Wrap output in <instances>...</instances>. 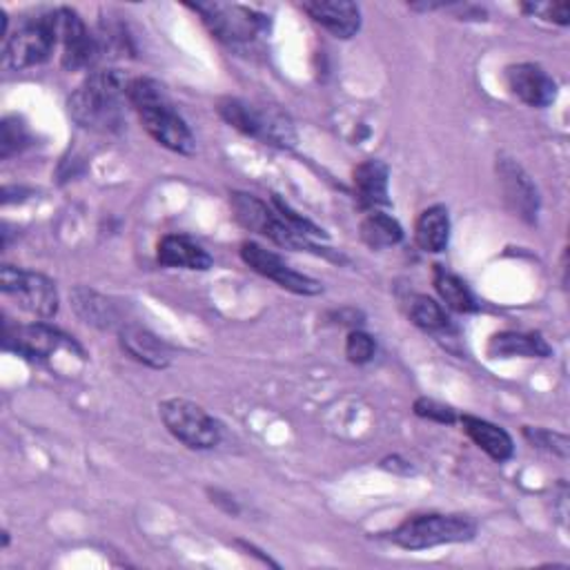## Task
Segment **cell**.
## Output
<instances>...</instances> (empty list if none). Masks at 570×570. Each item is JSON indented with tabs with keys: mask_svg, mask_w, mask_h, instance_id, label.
<instances>
[{
	"mask_svg": "<svg viewBox=\"0 0 570 570\" xmlns=\"http://www.w3.org/2000/svg\"><path fill=\"white\" fill-rule=\"evenodd\" d=\"M128 103L139 112L143 128L150 136L170 152L192 156L196 141L185 119L174 110L163 85L152 79H132L128 90Z\"/></svg>",
	"mask_w": 570,
	"mask_h": 570,
	"instance_id": "cell-1",
	"label": "cell"
},
{
	"mask_svg": "<svg viewBox=\"0 0 570 570\" xmlns=\"http://www.w3.org/2000/svg\"><path fill=\"white\" fill-rule=\"evenodd\" d=\"M130 79L119 70L94 72L68 101L70 116L88 130L114 132L123 121Z\"/></svg>",
	"mask_w": 570,
	"mask_h": 570,
	"instance_id": "cell-2",
	"label": "cell"
},
{
	"mask_svg": "<svg viewBox=\"0 0 570 570\" xmlns=\"http://www.w3.org/2000/svg\"><path fill=\"white\" fill-rule=\"evenodd\" d=\"M221 119L238 130L245 136L258 139L265 145H276V147H293L297 141L293 121L288 114H283L276 108L269 105H252L241 99H221L216 105Z\"/></svg>",
	"mask_w": 570,
	"mask_h": 570,
	"instance_id": "cell-3",
	"label": "cell"
},
{
	"mask_svg": "<svg viewBox=\"0 0 570 570\" xmlns=\"http://www.w3.org/2000/svg\"><path fill=\"white\" fill-rule=\"evenodd\" d=\"M477 535V523L466 515H415L393 530L390 539L406 550H426L444 543L470 541Z\"/></svg>",
	"mask_w": 570,
	"mask_h": 570,
	"instance_id": "cell-4",
	"label": "cell"
},
{
	"mask_svg": "<svg viewBox=\"0 0 570 570\" xmlns=\"http://www.w3.org/2000/svg\"><path fill=\"white\" fill-rule=\"evenodd\" d=\"M159 415L167 432L192 450H210L221 441L218 421L199 404L187 399H165Z\"/></svg>",
	"mask_w": 570,
	"mask_h": 570,
	"instance_id": "cell-5",
	"label": "cell"
},
{
	"mask_svg": "<svg viewBox=\"0 0 570 570\" xmlns=\"http://www.w3.org/2000/svg\"><path fill=\"white\" fill-rule=\"evenodd\" d=\"M0 291L6 297H12L21 311L39 319H52L59 313L57 285L41 272L3 265V269H0Z\"/></svg>",
	"mask_w": 570,
	"mask_h": 570,
	"instance_id": "cell-6",
	"label": "cell"
},
{
	"mask_svg": "<svg viewBox=\"0 0 570 570\" xmlns=\"http://www.w3.org/2000/svg\"><path fill=\"white\" fill-rule=\"evenodd\" d=\"M205 28L223 43L238 45L250 43L267 30V19L250 8L227 6V3H199L190 6Z\"/></svg>",
	"mask_w": 570,
	"mask_h": 570,
	"instance_id": "cell-7",
	"label": "cell"
},
{
	"mask_svg": "<svg viewBox=\"0 0 570 570\" xmlns=\"http://www.w3.org/2000/svg\"><path fill=\"white\" fill-rule=\"evenodd\" d=\"M241 258L256 274L274 281L278 288H283V291L295 293V295H304V297H317V295L324 293V285L317 278L293 269L276 252H272V250H267V247H263L254 241L241 243Z\"/></svg>",
	"mask_w": 570,
	"mask_h": 570,
	"instance_id": "cell-8",
	"label": "cell"
},
{
	"mask_svg": "<svg viewBox=\"0 0 570 570\" xmlns=\"http://www.w3.org/2000/svg\"><path fill=\"white\" fill-rule=\"evenodd\" d=\"M57 45H59V37L50 12L41 19L26 23L14 37H10L6 48V59L12 70H28L45 63L54 54Z\"/></svg>",
	"mask_w": 570,
	"mask_h": 570,
	"instance_id": "cell-9",
	"label": "cell"
},
{
	"mask_svg": "<svg viewBox=\"0 0 570 570\" xmlns=\"http://www.w3.org/2000/svg\"><path fill=\"white\" fill-rule=\"evenodd\" d=\"M59 43L63 45V68L68 72H79L90 68L99 59V41L90 37L83 19L68 8L52 12Z\"/></svg>",
	"mask_w": 570,
	"mask_h": 570,
	"instance_id": "cell-10",
	"label": "cell"
},
{
	"mask_svg": "<svg viewBox=\"0 0 570 570\" xmlns=\"http://www.w3.org/2000/svg\"><path fill=\"white\" fill-rule=\"evenodd\" d=\"M3 346H6V350H12L28 359H50L61 348L79 350V346L70 337H65L63 333H59L57 328H52L48 324L12 326L8 322Z\"/></svg>",
	"mask_w": 570,
	"mask_h": 570,
	"instance_id": "cell-11",
	"label": "cell"
},
{
	"mask_svg": "<svg viewBox=\"0 0 570 570\" xmlns=\"http://www.w3.org/2000/svg\"><path fill=\"white\" fill-rule=\"evenodd\" d=\"M497 176L508 207L526 223H535L539 214V192L526 170L510 156H497Z\"/></svg>",
	"mask_w": 570,
	"mask_h": 570,
	"instance_id": "cell-12",
	"label": "cell"
},
{
	"mask_svg": "<svg viewBox=\"0 0 570 570\" xmlns=\"http://www.w3.org/2000/svg\"><path fill=\"white\" fill-rule=\"evenodd\" d=\"M508 90L530 108H548L557 99L554 79L535 63H519L506 70Z\"/></svg>",
	"mask_w": 570,
	"mask_h": 570,
	"instance_id": "cell-13",
	"label": "cell"
},
{
	"mask_svg": "<svg viewBox=\"0 0 570 570\" xmlns=\"http://www.w3.org/2000/svg\"><path fill=\"white\" fill-rule=\"evenodd\" d=\"M304 12L335 39L348 41L362 30V10L350 0H311Z\"/></svg>",
	"mask_w": 570,
	"mask_h": 570,
	"instance_id": "cell-14",
	"label": "cell"
},
{
	"mask_svg": "<svg viewBox=\"0 0 570 570\" xmlns=\"http://www.w3.org/2000/svg\"><path fill=\"white\" fill-rule=\"evenodd\" d=\"M119 344L125 355H130L134 362L163 370L172 364V353L165 342H161L154 333H150L143 326L136 324H123L119 330Z\"/></svg>",
	"mask_w": 570,
	"mask_h": 570,
	"instance_id": "cell-15",
	"label": "cell"
},
{
	"mask_svg": "<svg viewBox=\"0 0 570 570\" xmlns=\"http://www.w3.org/2000/svg\"><path fill=\"white\" fill-rule=\"evenodd\" d=\"M353 181H355V192L362 207L377 210V207L390 205V192H388L390 170L384 161L379 159L364 161L362 165H357Z\"/></svg>",
	"mask_w": 570,
	"mask_h": 570,
	"instance_id": "cell-16",
	"label": "cell"
},
{
	"mask_svg": "<svg viewBox=\"0 0 570 570\" xmlns=\"http://www.w3.org/2000/svg\"><path fill=\"white\" fill-rule=\"evenodd\" d=\"M230 207H232V214H234L238 225H243L245 230L256 232L261 236H267L269 241L281 225V216L254 194L232 192L230 194Z\"/></svg>",
	"mask_w": 570,
	"mask_h": 570,
	"instance_id": "cell-17",
	"label": "cell"
},
{
	"mask_svg": "<svg viewBox=\"0 0 570 570\" xmlns=\"http://www.w3.org/2000/svg\"><path fill=\"white\" fill-rule=\"evenodd\" d=\"M159 261L167 267H181V269H196L205 272L214 265V258L207 250H203L199 243H194L187 236L181 234H167L159 241Z\"/></svg>",
	"mask_w": 570,
	"mask_h": 570,
	"instance_id": "cell-18",
	"label": "cell"
},
{
	"mask_svg": "<svg viewBox=\"0 0 570 570\" xmlns=\"http://www.w3.org/2000/svg\"><path fill=\"white\" fill-rule=\"evenodd\" d=\"M461 426L466 430V435L495 461H508L515 455V444L512 437L501 428L495 426L486 419L472 417V415H464L461 417Z\"/></svg>",
	"mask_w": 570,
	"mask_h": 570,
	"instance_id": "cell-19",
	"label": "cell"
},
{
	"mask_svg": "<svg viewBox=\"0 0 570 570\" xmlns=\"http://www.w3.org/2000/svg\"><path fill=\"white\" fill-rule=\"evenodd\" d=\"M552 350L546 339L537 333H499L488 344V355L495 359L508 357H526V359H543Z\"/></svg>",
	"mask_w": 570,
	"mask_h": 570,
	"instance_id": "cell-20",
	"label": "cell"
},
{
	"mask_svg": "<svg viewBox=\"0 0 570 570\" xmlns=\"http://www.w3.org/2000/svg\"><path fill=\"white\" fill-rule=\"evenodd\" d=\"M415 238L424 252H430V254L444 252L450 241L448 210L444 205H432L424 210L415 225Z\"/></svg>",
	"mask_w": 570,
	"mask_h": 570,
	"instance_id": "cell-21",
	"label": "cell"
},
{
	"mask_svg": "<svg viewBox=\"0 0 570 570\" xmlns=\"http://www.w3.org/2000/svg\"><path fill=\"white\" fill-rule=\"evenodd\" d=\"M435 291L439 293L441 302L455 311V313H477L479 311V304L477 299L472 297L468 285L452 272H448L446 267L441 265H435Z\"/></svg>",
	"mask_w": 570,
	"mask_h": 570,
	"instance_id": "cell-22",
	"label": "cell"
},
{
	"mask_svg": "<svg viewBox=\"0 0 570 570\" xmlns=\"http://www.w3.org/2000/svg\"><path fill=\"white\" fill-rule=\"evenodd\" d=\"M72 306L85 324L96 328H110L119 319L116 306L110 304L103 295L88 288H77L72 293Z\"/></svg>",
	"mask_w": 570,
	"mask_h": 570,
	"instance_id": "cell-23",
	"label": "cell"
},
{
	"mask_svg": "<svg viewBox=\"0 0 570 570\" xmlns=\"http://www.w3.org/2000/svg\"><path fill=\"white\" fill-rule=\"evenodd\" d=\"M362 238L373 250H386L401 243L404 227L395 216L375 210L362 221Z\"/></svg>",
	"mask_w": 570,
	"mask_h": 570,
	"instance_id": "cell-24",
	"label": "cell"
},
{
	"mask_svg": "<svg viewBox=\"0 0 570 570\" xmlns=\"http://www.w3.org/2000/svg\"><path fill=\"white\" fill-rule=\"evenodd\" d=\"M410 319L415 322V326H419L426 333L439 335L446 333L450 328V319L446 315V311L430 297H415L410 304Z\"/></svg>",
	"mask_w": 570,
	"mask_h": 570,
	"instance_id": "cell-25",
	"label": "cell"
},
{
	"mask_svg": "<svg viewBox=\"0 0 570 570\" xmlns=\"http://www.w3.org/2000/svg\"><path fill=\"white\" fill-rule=\"evenodd\" d=\"M32 143L28 125L19 116H8L0 125V159H10Z\"/></svg>",
	"mask_w": 570,
	"mask_h": 570,
	"instance_id": "cell-26",
	"label": "cell"
},
{
	"mask_svg": "<svg viewBox=\"0 0 570 570\" xmlns=\"http://www.w3.org/2000/svg\"><path fill=\"white\" fill-rule=\"evenodd\" d=\"M523 437L537 448H543V450H548L552 455H559V457H568L570 444H568L566 435H559V432H552V430H546V428L526 426Z\"/></svg>",
	"mask_w": 570,
	"mask_h": 570,
	"instance_id": "cell-27",
	"label": "cell"
},
{
	"mask_svg": "<svg viewBox=\"0 0 570 570\" xmlns=\"http://www.w3.org/2000/svg\"><path fill=\"white\" fill-rule=\"evenodd\" d=\"M375 353H377V344H375V339H373L368 333H364V330H353V333L348 335V339H346V357H348L353 364L364 366V364L373 362Z\"/></svg>",
	"mask_w": 570,
	"mask_h": 570,
	"instance_id": "cell-28",
	"label": "cell"
},
{
	"mask_svg": "<svg viewBox=\"0 0 570 570\" xmlns=\"http://www.w3.org/2000/svg\"><path fill=\"white\" fill-rule=\"evenodd\" d=\"M415 415L421 417V419H428V421H437V424H455L457 421V415L452 408L435 401V399H428V397H421L415 401Z\"/></svg>",
	"mask_w": 570,
	"mask_h": 570,
	"instance_id": "cell-29",
	"label": "cell"
},
{
	"mask_svg": "<svg viewBox=\"0 0 570 570\" xmlns=\"http://www.w3.org/2000/svg\"><path fill=\"white\" fill-rule=\"evenodd\" d=\"M523 12L539 17L548 23H557V26L570 23V6L568 3H535V6H523Z\"/></svg>",
	"mask_w": 570,
	"mask_h": 570,
	"instance_id": "cell-30",
	"label": "cell"
},
{
	"mask_svg": "<svg viewBox=\"0 0 570 570\" xmlns=\"http://www.w3.org/2000/svg\"><path fill=\"white\" fill-rule=\"evenodd\" d=\"M210 495H212V503L225 508L230 515H238V506H236V501L230 495H225L221 490H210Z\"/></svg>",
	"mask_w": 570,
	"mask_h": 570,
	"instance_id": "cell-31",
	"label": "cell"
}]
</instances>
